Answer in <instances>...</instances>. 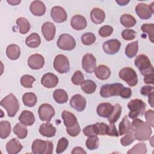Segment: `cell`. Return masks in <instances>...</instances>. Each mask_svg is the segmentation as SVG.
<instances>
[{
    "label": "cell",
    "mask_w": 154,
    "mask_h": 154,
    "mask_svg": "<svg viewBox=\"0 0 154 154\" xmlns=\"http://www.w3.org/2000/svg\"><path fill=\"white\" fill-rule=\"evenodd\" d=\"M131 124L135 140L146 141L150 139L152 131L150 125L147 122L136 118L134 119Z\"/></svg>",
    "instance_id": "cell-1"
},
{
    "label": "cell",
    "mask_w": 154,
    "mask_h": 154,
    "mask_svg": "<svg viewBox=\"0 0 154 154\" xmlns=\"http://www.w3.org/2000/svg\"><path fill=\"white\" fill-rule=\"evenodd\" d=\"M0 104L6 109L7 114L10 117H13L19 109L18 100L13 93H10L3 98Z\"/></svg>",
    "instance_id": "cell-2"
},
{
    "label": "cell",
    "mask_w": 154,
    "mask_h": 154,
    "mask_svg": "<svg viewBox=\"0 0 154 154\" xmlns=\"http://www.w3.org/2000/svg\"><path fill=\"white\" fill-rule=\"evenodd\" d=\"M128 108L129 109L128 114L129 117L132 119L137 118L138 116H142L145 112L146 108V103L141 99H132L128 103Z\"/></svg>",
    "instance_id": "cell-3"
},
{
    "label": "cell",
    "mask_w": 154,
    "mask_h": 154,
    "mask_svg": "<svg viewBox=\"0 0 154 154\" xmlns=\"http://www.w3.org/2000/svg\"><path fill=\"white\" fill-rule=\"evenodd\" d=\"M134 64L143 76L154 72L153 67L149 58L145 55L141 54L138 55L134 61Z\"/></svg>",
    "instance_id": "cell-4"
},
{
    "label": "cell",
    "mask_w": 154,
    "mask_h": 154,
    "mask_svg": "<svg viewBox=\"0 0 154 154\" xmlns=\"http://www.w3.org/2000/svg\"><path fill=\"white\" fill-rule=\"evenodd\" d=\"M31 150L35 154H51L53 152V144L51 141L36 139L32 142Z\"/></svg>",
    "instance_id": "cell-5"
},
{
    "label": "cell",
    "mask_w": 154,
    "mask_h": 154,
    "mask_svg": "<svg viewBox=\"0 0 154 154\" xmlns=\"http://www.w3.org/2000/svg\"><path fill=\"white\" fill-rule=\"evenodd\" d=\"M124 86L120 83L111 84H105L101 87L100 95L104 98L109 97L113 96H119Z\"/></svg>",
    "instance_id": "cell-6"
},
{
    "label": "cell",
    "mask_w": 154,
    "mask_h": 154,
    "mask_svg": "<svg viewBox=\"0 0 154 154\" xmlns=\"http://www.w3.org/2000/svg\"><path fill=\"white\" fill-rule=\"evenodd\" d=\"M119 77L125 81L129 86L134 87L138 83V76L131 67H126L121 69L119 73Z\"/></svg>",
    "instance_id": "cell-7"
},
{
    "label": "cell",
    "mask_w": 154,
    "mask_h": 154,
    "mask_svg": "<svg viewBox=\"0 0 154 154\" xmlns=\"http://www.w3.org/2000/svg\"><path fill=\"white\" fill-rule=\"evenodd\" d=\"M57 46L62 50L71 51L76 46V41L75 38L68 34H63L60 35L57 42Z\"/></svg>",
    "instance_id": "cell-8"
},
{
    "label": "cell",
    "mask_w": 154,
    "mask_h": 154,
    "mask_svg": "<svg viewBox=\"0 0 154 154\" xmlns=\"http://www.w3.org/2000/svg\"><path fill=\"white\" fill-rule=\"evenodd\" d=\"M54 67L60 73H67L70 69V64L67 57L61 54L57 55L54 61Z\"/></svg>",
    "instance_id": "cell-9"
},
{
    "label": "cell",
    "mask_w": 154,
    "mask_h": 154,
    "mask_svg": "<svg viewBox=\"0 0 154 154\" xmlns=\"http://www.w3.org/2000/svg\"><path fill=\"white\" fill-rule=\"evenodd\" d=\"M154 2L150 5H147L144 3L138 4L135 7V11L138 16L141 19H149L151 17L153 13Z\"/></svg>",
    "instance_id": "cell-10"
},
{
    "label": "cell",
    "mask_w": 154,
    "mask_h": 154,
    "mask_svg": "<svg viewBox=\"0 0 154 154\" xmlns=\"http://www.w3.org/2000/svg\"><path fill=\"white\" fill-rule=\"evenodd\" d=\"M54 108L48 103L42 104L38 109L39 118L42 121L49 122L51 119L55 116Z\"/></svg>",
    "instance_id": "cell-11"
},
{
    "label": "cell",
    "mask_w": 154,
    "mask_h": 154,
    "mask_svg": "<svg viewBox=\"0 0 154 154\" xmlns=\"http://www.w3.org/2000/svg\"><path fill=\"white\" fill-rule=\"evenodd\" d=\"M82 66L84 70L88 73H93L96 67V60L91 54H86L82 60Z\"/></svg>",
    "instance_id": "cell-12"
},
{
    "label": "cell",
    "mask_w": 154,
    "mask_h": 154,
    "mask_svg": "<svg viewBox=\"0 0 154 154\" xmlns=\"http://www.w3.org/2000/svg\"><path fill=\"white\" fill-rule=\"evenodd\" d=\"M121 43L117 39H111L103 43L102 48L104 52L109 55H113L117 53L120 48Z\"/></svg>",
    "instance_id": "cell-13"
},
{
    "label": "cell",
    "mask_w": 154,
    "mask_h": 154,
    "mask_svg": "<svg viewBox=\"0 0 154 154\" xmlns=\"http://www.w3.org/2000/svg\"><path fill=\"white\" fill-rule=\"evenodd\" d=\"M52 19L57 23H61L67 20V14L65 10L60 6H54L51 11Z\"/></svg>",
    "instance_id": "cell-14"
},
{
    "label": "cell",
    "mask_w": 154,
    "mask_h": 154,
    "mask_svg": "<svg viewBox=\"0 0 154 154\" xmlns=\"http://www.w3.org/2000/svg\"><path fill=\"white\" fill-rule=\"evenodd\" d=\"M28 66L34 70H38L42 69L45 64L44 57L38 54H35L31 55L27 60Z\"/></svg>",
    "instance_id": "cell-15"
},
{
    "label": "cell",
    "mask_w": 154,
    "mask_h": 154,
    "mask_svg": "<svg viewBox=\"0 0 154 154\" xmlns=\"http://www.w3.org/2000/svg\"><path fill=\"white\" fill-rule=\"evenodd\" d=\"M70 105L71 107L78 111H82L86 106V99L82 95L78 94H75L70 100Z\"/></svg>",
    "instance_id": "cell-16"
},
{
    "label": "cell",
    "mask_w": 154,
    "mask_h": 154,
    "mask_svg": "<svg viewBox=\"0 0 154 154\" xmlns=\"http://www.w3.org/2000/svg\"><path fill=\"white\" fill-rule=\"evenodd\" d=\"M56 32V28L53 23L51 22H45L42 26V32L47 41L54 39Z\"/></svg>",
    "instance_id": "cell-17"
},
{
    "label": "cell",
    "mask_w": 154,
    "mask_h": 154,
    "mask_svg": "<svg viewBox=\"0 0 154 154\" xmlns=\"http://www.w3.org/2000/svg\"><path fill=\"white\" fill-rule=\"evenodd\" d=\"M41 83L46 88H54L58 84V78L52 73H47L42 76L41 79Z\"/></svg>",
    "instance_id": "cell-18"
},
{
    "label": "cell",
    "mask_w": 154,
    "mask_h": 154,
    "mask_svg": "<svg viewBox=\"0 0 154 154\" xmlns=\"http://www.w3.org/2000/svg\"><path fill=\"white\" fill-rule=\"evenodd\" d=\"M71 26L75 30H82L85 29L87 25L85 18L79 14L75 15L70 20Z\"/></svg>",
    "instance_id": "cell-19"
},
{
    "label": "cell",
    "mask_w": 154,
    "mask_h": 154,
    "mask_svg": "<svg viewBox=\"0 0 154 154\" xmlns=\"http://www.w3.org/2000/svg\"><path fill=\"white\" fill-rule=\"evenodd\" d=\"M61 117L64 121V124L66 127V129L72 128L75 126L77 124H78L77 119L75 116L69 111H67L66 110L63 111L61 114Z\"/></svg>",
    "instance_id": "cell-20"
},
{
    "label": "cell",
    "mask_w": 154,
    "mask_h": 154,
    "mask_svg": "<svg viewBox=\"0 0 154 154\" xmlns=\"http://www.w3.org/2000/svg\"><path fill=\"white\" fill-rule=\"evenodd\" d=\"M29 10L32 14L36 16H43L46 11V6L40 1H34L31 2Z\"/></svg>",
    "instance_id": "cell-21"
},
{
    "label": "cell",
    "mask_w": 154,
    "mask_h": 154,
    "mask_svg": "<svg viewBox=\"0 0 154 154\" xmlns=\"http://www.w3.org/2000/svg\"><path fill=\"white\" fill-rule=\"evenodd\" d=\"M114 109V106L109 103L104 102L100 103L97 108L96 111L97 114L104 118L108 117Z\"/></svg>",
    "instance_id": "cell-22"
},
{
    "label": "cell",
    "mask_w": 154,
    "mask_h": 154,
    "mask_svg": "<svg viewBox=\"0 0 154 154\" xmlns=\"http://www.w3.org/2000/svg\"><path fill=\"white\" fill-rule=\"evenodd\" d=\"M23 148V146L16 138H12L7 142L6 150L9 154H17L20 152Z\"/></svg>",
    "instance_id": "cell-23"
},
{
    "label": "cell",
    "mask_w": 154,
    "mask_h": 154,
    "mask_svg": "<svg viewBox=\"0 0 154 154\" xmlns=\"http://www.w3.org/2000/svg\"><path fill=\"white\" fill-rule=\"evenodd\" d=\"M40 134L46 137H52L55 135L56 128L49 122L43 123L39 128Z\"/></svg>",
    "instance_id": "cell-24"
},
{
    "label": "cell",
    "mask_w": 154,
    "mask_h": 154,
    "mask_svg": "<svg viewBox=\"0 0 154 154\" xmlns=\"http://www.w3.org/2000/svg\"><path fill=\"white\" fill-rule=\"evenodd\" d=\"M105 18V13L99 8H94L90 12V19L96 24L102 23Z\"/></svg>",
    "instance_id": "cell-25"
},
{
    "label": "cell",
    "mask_w": 154,
    "mask_h": 154,
    "mask_svg": "<svg viewBox=\"0 0 154 154\" xmlns=\"http://www.w3.org/2000/svg\"><path fill=\"white\" fill-rule=\"evenodd\" d=\"M20 122L25 126H31L35 122V117L34 114L28 110L23 111L19 117Z\"/></svg>",
    "instance_id": "cell-26"
},
{
    "label": "cell",
    "mask_w": 154,
    "mask_h": 154,
    "mask_svg": "<svg viewBox=\"0 0 154 154\" xmlns=\"http://www.w3.org/2000/svg\"><path fill=\"white\" fill-rule=\"evenodd\" d=\"M95 76L100 80H106L111 75V70L106 66L102 64L96 67L94 70Z\"/></svg>",
    "instance_id": "cell-27"
},
{
    "label": "cell",
    "mask_w": 154,
    "mask_h": 154,
    "mask_svg": "<svg viewBox=\"0 0 154 154\" xmlns=\"http://www.w3.org/2000/svg\"><path fill=\"white\" fill-rule=\"evenodd\" d=\"M6 54L9 59L12 60H17L20 55V48L14 44L10 45L7 48Z\"/></svg>",
    "instance_id": "cell-28"
},
{
    "label": "cell",
    "mask_w": 154,
    "mask_h": 154,
    "mask_svg": "<svg viewBox=\"0 0 154 154\" xmlns=\"http://www.w3.org/2000/svg\"><path fill=\"white\" fill-rule=\"evenodd\" d=\"M25 43L29 48H35L40 45L41 39L37 33L33 32L26 38Z\"/></svg>",
    "instance_id": "cell-29"
},
{
    "label": "cell",
    "mask_w": 154,
    "mask_h": 154,
    "mask_svg": "<svg viewBox=\"0 0 154 154\" xmlns=\"http://www.w3.org/2000/svg\"><path fill=\"white\" fill-rule=\"evenodd\" d=\"M53 97L58 103H64L68 100V94L63 89H57L54 91Z\"/></svg>",
    "instance_id": "cell-30"
},
{
    "label": "cell",
    "mask_w": 154,
    "mask_h": 154,
    "mask_svg": "<svg viewBox=\"0 0 154 154\" xmlns=\"http://www.w3.org/2000/svg\"><path fill=\"white\" fill-rule=\"evenodd\" d=\"M120 21L121 24L126 28L133 27L137 23L135 18L129 14H122L120 18Z\"/></svg>",
    "instance_id": "cell-31"
},
{
    "label": "cell",
    "mask_w": 154,
    "mask_h": 154,
    "mask_svg": "<svg viewBox=\"0 0 154 154\" xmlns=\"http://www.w3.org/2000/svg\"><path fill=\"white\" fill-rule=\"evenodd\" d=\"M37 100V96L34 93H26L22 96V101L23 104L28 107L34 106L36 104Z\"/></svg>",
    "instance_id": "cell-32"
},
{
    "label": "cell",
    "mask_w": 154,
    "mask_h": 154,
    "mask_svg": "<svg viewBox=\"0 0 154 154\" xmlns=\"http://www.w3.org/2000/svg\"><path fill=\"white\" fill-rule=\"evenodd\" d=\"M13 132L18 138L23 139L27 136L28 129L25 125L17 123L13 128Z\"/></svg>",
    "instance_id": "cell-33"
},
{
    "label": "cell",
    "mask_w": 154,
    "mask_h": 154,
    "mask_svg": "<svg viewBox=\"0 0 154 154\" xmlns=\"http://www.w3.org/2000/svg\"><path fill=\"white\" fill-rule=\"evenodd\" d=\"M16 24L19 28L20 33L22 34L27 33L30 29L29 22L25 17H19L16 20Z\"/></svg>",
    "instance_id": "cell-34"
},
{
    "label": "cell",
    "mask_w": 154,
    "mask_h": 154,
    "mask_svg": "<svg viewBox=\"0 0 154 154\" xmlns=\"http://www.w3.org/2000/svg\"><path fill=\"white\" fill-rule=\"evenodd\" d=\"M138 51V40L129 43L125 48V54L129 58L134 57L137 54Z\"/></svg>",
    "instance_id": "cell-35"
},
{
    "label": "cell",
    "mask_w": 154,
    "mask_h": 154,
    "mask_svg": "<svg viewBox=\"0 0 154 154\" xmlns=\"http://www.w3.org/2000/svg\"><path fill=\"white\" fill-rule=\"evenodd\" d=\"M132 129V124L129 122L127 116H125L119 123V135H123Z\"/></svg>",
    "instance_id": "cell-36"
},
{
    "label": "cell",
    "mask_w": 154,
    "mask_h": 154,
    "mask_svg": "<svg viewBox=\"0 0 154 154\" xmlns=\"http://www.w3.org/2000/svg\"><path fill=\"white\" fill-rule=\"evenodd\" d=\"M96 83L90 80L87 79L84 81V82L81 84V89L86 94H92L93 93L96 89Z\"/></svg>",
    "instance_id": "cell-37"
},
{
    "label": "cell",
    "mask_w": 154,
    "mask_h": 154,
    "mask_svg": "<svg viewBox=\"0 0 154 154\" xmlns=\"http://www.w3.org/2000/svg\"><path fill=\"white\" fill-rule=\"evenodd\" d=\"M11 132V125L8 121H1L0 122V137L2 139L7 138Z\"/></svg>",
    "instance_id": "cell-38"
},
{
    "label": "cell",
    "mask_w": 154,
    "mask_h": 154,
    "mask_svg": "<svg viewBox=\"0 0 154 154\" xmlns=\"http://www.w3.org/2000/svg\"><path fill=\"white\" fill-rule=\"evenodd\" d=\"M122 106L119 103H116L114 105V109L111 115L107 117L109 123L116 122L122 114Z\"/></svg>",
    "instance_id": "cell-39"
},
{
    "label": "cell",
    "mask_w": 154,
    "mask_h": 154,
    "mask_svg": "<svg viewBox=\"0 0 154 154\" xmlns=\"http://www.w3.org/2000/svg\"><path fill=\"white\" fill-rule=\"evenodd\" d=\"M99 145V139L97 135L90 136L85 141V146L89 150H95L98 148Z\"/></svg>",
    "instance_id": "cell-40"
},
{
    "label": "cell",
    "mask_w": 154,
    "mask_h": 154,
    "mask_svg": "<svg viewBox=\"0 0 154 154\" xmlns=\"http://www.w3.org/2000/svg\"><path fill=\"white\" fill-rule=\"evenodd\" d=\"M147 153L146 144L144 143H140L134 146L132 148L129 150L127 152L128 154H145Z\"/></svg>",
    "instance_id": "cell-41"
},
{
    "label": "cell",
    "mask_w": 154,
    "mask_h": 154,
    "mask_svg": "<svg viewBox=\"0 0 154 154\" xmlns=\"http://www.w3.org/2000/svg\"><path fill=\"white\" fill-rule=\"evenodd\" d=\"M141 29L143 32L147 33L149 40L152 43L154 42V25L153 23H144L141 27Z\"/></svg>",
    "instance_id": "cell-42"
},
{
    "label": "cell",
    "mask_w": 154,
    "mask_h": 154,
    "mask_svg": "<svg viewBox=\"0 0 154 154\" xmlns=\"http://www.w3.org/2000/svg\"><path fill=\"white\" fill-rule=\"evenodd\" d=\"M135 140L132 129L128 131L126 135L120 139L121 144L123 146H127L132 143Z\"/></svg>",
    "instance_id": "cell-43"
},
{
    "label": "cell",
    "mask_w": 154,
    "mask_h": 154,
    "mask_svg": "<svg viewBox=\"0 0 154 154\" xmlns=\"http://www.w3.org/2000/svg\"><path fill=\"white\" fill-rule=\"evenodd\" d=\"M35 81V79L31 75H24L20 78L21 85L25 88H32V84Z\"/></svg>",
    "instance_id": "cell-44"
},
{
    "label": "cell",
    "mask_w": 154,
    "mask_h": 154,
    "mask_svg": "<svg viewBox=\"0 0 154 154\" xmlns=\"http://www.w3.org/2000/svg\"><path fill=\"white\" fill-rule=\"evenodd\" d=\"M96 41L95 35L92 32H85L81 36V42L84 45H91Z\"/></svg>",
    "instance_id": "cell-45"
},
{
    "label": "cell",
    "mask_w": 154,
    "mask_h": 154,
    "mask_svg": "<svg viewBox=\"0 0 154 154\" xmlns=\"http://www.w3.org/2000/svg\"><path fill=\"white\" fill-rule=\"evenodd\" d=\"M83 133L85 136L90 137V136H94V135H99L97 128L96 126V123L93 125H90L85 126L83 130Z\"/></svg>",
    "instance_id": "cell-46"
},
{
    "label": "cell",
    "mask_w": 154,
    "mask_h": 154,
    "mask_svg": "<svg viewBox=\"0 0 154 154\" xmlns=\"http://www.w3.org/2000/svg\"><path fill=\"white\" fill-rule=\"evenodd\" d=\"M69 141L65 137L61 138L57 143V148H56V153H63L66 150L67 147H68Z\"/></svg>",
    "instance_id": "cell-47"
},
{
    "label": "cell",
    "mask_w": 154,
    "mask_h": 154,
    "mask_svg": "<svg viewBox=\"0 0 154 154\" xmlns=\"http://www.w3.org/2000/svg\"><path fill=\"white\" fill-rule=\"evenodd\" d=\"M72 82L73 84L76 85H81L84 81V77L82 72L79 70L76 71L71 78Z\"/></svg>",
    "instance_id": "cell-48"
},
{
    "label": "cell",
    "mask_w": 154,
    "mask_h": 154,
    "mask_svg": "<svg viewBox=\"0 0 154 154\" xmlns=\"http://www.w3.org/2000/svg\"><path fill=\"white\" fill-rule=\"evenodd\" d=\"M99 34L102 37L110 36L113 32V28L110 25H104L99 29Z\"/></svg>",
    "instance_id": "cell-49"
},
{
    "label": "cell",
    "mask_w": 154,
    "mask_h": 154,
    "mask_svg": "<svg viewBox=\"0 0 154 154\" xmlns=\"http://www.w3.org/2000/svg\"><path fill=\"white\" fill-rule=\"evenodd\" d=\"M136 35L137 32L133 29H126L122 32V37L125 40H133L136 37Z\"/></svg>",
    "instance_id": "cell-50"
},
{
    "label": "cell",
    "mask_w": 154,
    "mask_h": 154,
    "mask_svg": "<svg viewBox=\"0 0 154 154\" xmlns=\"http://www.w3.org/2000/svg\"><path fill=\"white\" fill-rule=\"evenodd\" d=\"M106 135L109 136H112V137H118L119 134L116 129V126L113 123H109V125H108V128L106 131Z\"/></svg>",
    "instance_id": "cell-51"
},
{
    "label": "cell",
    "mask_w": 154,
    "mask_h": 154,
    "mask_svg": "<svg viewBox=\"0 0 154 154\" xmlns=\"http://www.w3.org/2000/svg\"><path fill=\"white\" fill-rule=\"evenodd\" d=\"M145 118L147 123L152 127L154 126V112L152 109H149L145 112Z\"/></svg>",
    "instance_id": "cell-52"
},
{
    "label": "cell",
    "mask_w": 154,
    "mask_h": 154,
    "mask_svg": "<svg viewBox=\"0 0 154 154\" xmlns=\"http://www.w3.org/2000/svg\"><path fill=\"white\" fill-rule=\"evenodd\" d=\"M66 132L71 137H76L81 132V128L79 123L72 128L66 129Z\"/></svg>",
    "instance_id": "cell-53"
},
{
    "label": "cell",
    "mask_w": 154,
    "mask_h": 154,
    "mask_svg": "<svg viewBox=\"0 0 154 154\" xmlns=\"http://www.w3.org/2000/svg\"><path fill=\"white\" fill-rule=\"evenodd\" d=\"M96 126L97 128L99 135H104L106 134V131L108 128V125L105 123H96Z\"/></svg>",
    "instance_id": "cell-54"
},
{
    "label": "cell",
    "mask_w": 154,
    "mask_h": 154,
    "mask_svg": "<svg viewBox=\"0 0 154 154\" xmlns=\"http://www.w3.org/2000/svg\"><path fill=\"white\" fill-rule=\"evenodd\" d=\"M141 94L144 96H149L152 93L154 92V87L153 86L146 85L143 86L140 90Z\"/></svg>",
    "instance_id": "cell-55"
},
{
    "label": "cell",
    "mask_w": 154,
    "mask_h": 154,
    "mask_svg": "<svg viewBox=\"0 0 154 154\" xmlns=\"http://www.w3.org/2000/svg\"><path fill=\"white\" fill-rule=\"evenodd\" d=\"M132 95V90L130 88L124 87L120 93V96L123 99L129 98Z\"/></svg>",
    "instance_id": "cell-56"
},
{
    "label": "cell",
    "mask_w": 154,
    "mask_h": 154,
    "mask_svg": "<svg viewBox=\"0 0 154 154\" xmlns=\"http://www.w3.org/2000/svg\"><path fill=\"white\" fill-rule=\"evenodd\" d=\"M144 82L147 84H153V73L144 76Z\"/></svg>",
    "instance_id": "cell-57"
},
{
    "label": "cell",
    "mask_w": 154,
    "mask_h": 154,
    "mask_svg": "<svg viewBox=\"0 0 154 154\" xmlns=\"http://www.w3.org/2000/svg\"><path fill=\"white\" fill-rule=\"evenodd\" d=\"M72 154H76V153H80V154H86L87 152L81 147H75L73 149L72 151Z\"/></svg>",
    "instance_id": "cell-58"
},
{
    "label": "cell",
    "mask_w": 154,
    "mask_h": 154,
    "mask_svg": "<svg viewBox=\"0 0 154 154\" xmlns=\"http://www.w3.org/2000/svg\"><path fill=\"white\" fill-rule=\"evenodd\" d=\"M153 96H154V92L152 93L151 94H150L148 96H149V99H148V102L149 103V104L150 105L151 107L153 108Z\"/></svg>",
    "instance_id": "cell-59"
},
{
    "label": "cell",
    "mask_w": 154,
    "mask_h": 154,
    "mask_svg": "<svg viewBox=\"0 0 154 154\" xmlns=\"http://www.w3.org/2000/svg\"><path fill=\"white\" fill-rule=\"evenodd\" d=\"M7 2L11 5H17L20 2V1H7Z\"/></svg>",
    "instance_id": "cell-60"
},
{
    "label": "cell",
    "mask_w": 154,
    "mask_h": 154,
    "mask_svg": "<svg viewBox=\"0 0 154 154\" xmlns=\"http://www.w3.org/2000/svg\"><path fill=\"white\" fill-rule=\"evenodd\" d=\"M117 3H118L120 5H126L129 2V1H124V0H121V1H116Z\"/></svg>",
    "instance_id": "cell-61"
},
{
    "label": "cell",
    "mask_w": 154,
    "mask_h": 154,
    "mask_svg": "<svg viewBox=\"0 0 154 154\" xmlns=\"http://www.w3.org/2000/svg\"><path fill=\"white\" fill-rule=\"evenodd\" d=\"M153 137H152V138H151V140H152H152H153ZM151 145H152V146H153V143H152V144H151Z\"/></svg>",
    "instance_id": "cell-62"
}]
</instances>
